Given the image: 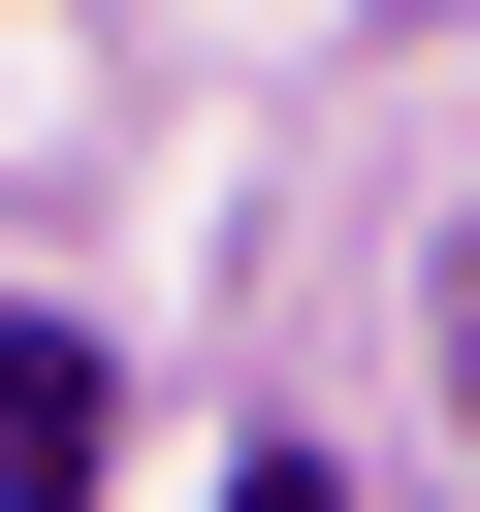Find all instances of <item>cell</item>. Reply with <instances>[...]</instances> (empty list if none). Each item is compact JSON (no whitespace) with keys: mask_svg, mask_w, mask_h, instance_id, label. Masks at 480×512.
Listing matches in <instances>:
<instances>
[{"mask_svg":"<svg viewBox=\"0 0 480 512\" xmlns=\"http://www.w3.org/2000/svg\"><path fill=\"white\" fill-rule=\"evenodd\" d=\"M224 512H320V448H256V480H224Z\"/></svg>","mask_w":480,"mask_h":512,"instance_id":"cell-2","label":"cell"},{"mask_svg":"<svg viewBox=\"0 0 480 512\" xmlns=\"http://www.w3.org/2000/svg\"><path fill=\"white\" fill-rule=\"evenodd\" d=\"M0 512H96V352L0 320Z\"/></svg>","mask_w":480,"mask_h":512,"instance_id":"cell-1","label":"cell"}]
</instances>
